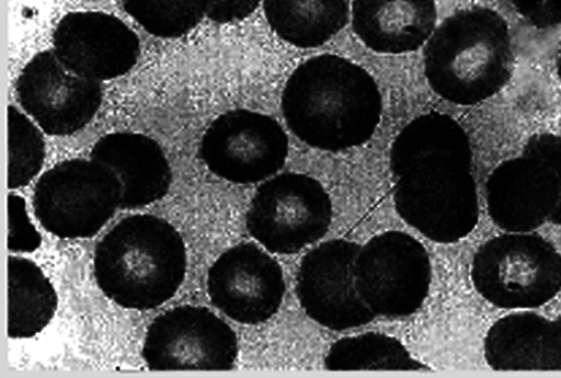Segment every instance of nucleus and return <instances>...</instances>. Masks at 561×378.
Wrapping results in <instances>:
<instances>
[{"mask_svg":"<svg viewBox=\"0 0 561 378\" xmlns=\"http://www.w3.org/2000/svg\"><path fill=\"white\" fill-rule=\"evenodd\" d=\"M280 107L288 127L305 145L337 153L362 147L373 137L383 103L378 83L365 69L322 55L294 71Z\"/></svg>","mask_w":561,"mask_h":378,"instance_id":"1","label":"nucleus"},{"mask_svg":"<svg viewBox=\"0 0 561 378\" xmlns=\"http://www.w3.org/2000/svg\"><path fill=\"white\" fill-rule=\"evenodd\" d=\"M186 266L181 233L153 215L121 220L98 244L93 259L102 293L117 306L138 311L171 300L183 285Z\"/></svg>","mask_w":561,"mask_h":378,"instance_id":"2","label":"nucleus"},{"mask_svg":"<svg viewBox=\"0 0 561 378\" xmlns=\"http://www.w3.org/2000/svg\"><path fill=\"white\" fill-rule=\"evenodd\" d=\"M425 75L439 98L459 106L490 100L510 81L514 55L505 20L486 8L459 11L433 33Z\"/></svg>","mask_w":561,"mask_h":378,"instance_id":"3","label":"nucleus"},{"mask_svg":"<svg viewBox=\"0 0 561 378\" xmlns=\"http://www.w3.org/2000/svg\"><path fill=\"white\" fill-rule=\"evenodd\" d=\"M394 206L410 227L438 244H456L480 220L472 147L428 157L397 179Z\"/></svg>","mask_w":561,"mask_h":378,"instance_id":"4","label":"nucleus"},{"mask_svg":"<svg viewBox=\"0 0 561 378\" xmlns=\"http://www.w3.org/2000/svg\"><path fill=\"white\" fill-rule=\"evenodd\" d=\"M471 275L478 294L494 307L536 309L561 291V254L538 233L506 232L478 250Z\"/></svg>","mask_w":561,"mask_h":378,"instance_id":"5","label":"nucleus"},{"mask_svg":"<svg viewBox=\"0 0 561 378\" xmlns=\"http://www.w3.org/2000/svg\"><path fill=\"white\" fill-rule=\"evenodd\" d=\"M122 186L95 160L64 161L36 182L33 209L41 226L62 240L96 236L121 208Z\"/></svg>","mask_w":561,"mask_h":378,"instance_id":"6","label":"nucleus"},{"mask_svg":"<svg viewBox=\"0 0 561 378\" xmlns=\"http://www.w3.org/2000/svg\"><path fill=\"white\" fill-rule=\"evenodd\" d=\"M333 204L322 184L306 174L287 172L264 182L250 205L247 228L265 250L297 254L329 232Z\"/></svg>","mask_w":561,"mask_h":378,"instance_id":"7","label":"nucleus"},{"mask_svg":"<svg viewBox=\"0 0 561 378\" xmlns=\"http://www.w3.org/2000/svg\"><path fill=\"white\" fill-rule=\"evenodd\" d=\"M355 276L358 293L374 314L405 318L427 300L433 266L423 244L407 232L392 230L360 247Z\"/></svg>","mask_w":561,"mask_h":378,"instance_id":"8","label":"nucleus"},{"mask_svg":"<svg viewBox=\"0 0 561 378\" xmlns=\"http://www.w3.org/2000/svg\"><path fill=\"white\" fill-rule=\"evenodd\" d=\"M142 356L154 371L230 370L239 357V339L208 308L181 306L151 322Z\"/></svg>","mask_w":561,"mask_h":378,"instance_id":"9","label":"nucleus"},{"mask_svg":"<svg viewBox=\"0 0 561 378\" xmlns=\"http://www.w3.org/2000/svg\"><path fill=\"white\" fill-rule=\"evenodd\" d=\"M199 154L218 177L237 184H255L285 167L289 138L283 126L267 115L231 111L207 128Z\"/></svg>","mask_w":561,"mask_h":378,"instance_id":"10","label":"nucleus"},{"mask_svg":"<svg viewBox=\"0 0 561 378\" xmlns=\"http://www.w3.org/2000/svg\"><path fill=\"white\" fill-rule=\"evenodd\" d=\"M360 247L343 239L324 242L307 253L298 267L296 294L316 323L345 332L376 318L362 299L355 276Z\"/></svg>","mask_w":561,"mask_h":378,"instance_id":"11","label":"nucleus"},{"mask_svg":"<svg viewBox=\"0 0 561 378\" xmlns=\"http://www.w3.org/2000/svg\"><path fill=\"white\" fill-rule=\"evenodd\" d=\"M16 93L27 115L53 136H70L84 128L104 99L102 82L76 75L54 50L36 55L24 67Z\"/></svg>","mask_w":561,"mask_h":378,"instance_id":"12","label":"nucleus"},{"mask_svg":"<svg viewBox=\"0 0 561 378\" xmlns=\"http://www.w3.org/2000/svg\"><path fill=\"white\" fill-rule=\"evenodd\" d=\"M207 289L211 303L242 324H260L283 306L287 286L283 267L254 243L225 251L210 266Z\"/></svg>","mask_w":561,"mask_h":378,"instance_id":"13","label":"nucleus"},{"mask_svg":"<svg viewBox=\"0 0 561 378\" xmlns=\"http://www.w3.org/2000/svg\"><path fill=\"white\" fill-rule=\"evenodd\" d=\"M54 51L76 75L103 82L123 77L136 66L140 43L136 33L116 16L75 12L59 22Z\"/></svg>","mask_w":561,"mask_h":378,"instance_id":"14","label":"nucleus"},{"mask_svg":"<svg viewBox=\"0 0 561 378\" xmlns=\"http://www.w3.org/2000/svg\"><path fill=\"white\" fill-rule=\"evenodd\" d=\"M561 195L553 169L523 154L502 162L486 182V206L492 221L506 232H533L550 220Z\"/></svg>","mask_w":561,"mask_h":378,"instance_id":"15","label":"nucleus"},{"mask_svg":"<svg viewBox=\"0 0 561 378\" xmlns=\"http://www.w3.org/2000/svg\"><path fill=\"white\" fill-rule=\"evenodd\" d=\"M90 159L106 165L122 186L121 209H137L162 201L172 184L169 160L153 138L118 131L102 137Z\"/></svg>","mask_w":561,"mask_h":378,"instance_id":"16","label":"nucleus"},{"mask_svg":"<svg viewBox=\"0 0 561 378\" xmlns=\"http://www.w3.org/2000/svg\"><path fill=\"white\" fill-rule=\"evenodd\" d=\"M436 0H354L352 24L374 53L404 55L420 49L433 35Z\"/></svg>","mask_w":561,"mask_h":378,"instance_id":"17","label":"nucleus"},{"mask_svg":"<svg viewBox=\"0 0 561 378\" xmlns=\"http://www.w3.org/2000/svg\"><path fill=\"white\" fill-rule=\"evenodd\" d=\"M484 358L499 371L561 370V317L512 313L497 320L484 340Z\"/></svg>","mask_w":561,"mask_h":378,"instance_id":"18","label":"nucleus"},{"mask_svg":"<svg viewBox=\"0 0 561 378\" xmlns=\"http://www.w3.org/2000/svg\"><path fill=\"white\" fill-rule=\"evenodd\" d=\"M8 335L32 339L49 325L58 310V295L48 276L33 261L8 259Z\"/></svg>","mask_w":561,"mask_h":378,"instance_id":"19","label":"nucleus"},{"mask_svg":"<svg viewBox=\"0 0 561 378\" xmlns=\"http://www.w3.org/2000/svg\"><path fill=\"white\" fill-rule=\"evenodd\" d=\"M272 31L285 42L314 49L336 36L348 23V0H264Z\"/></svg>","mask_w":561,"mask_h":378,"instance_id":"20","label":"nucleus"},{"mask_svg":"<svg viewBox=\"0 0 561 378\" xmlns=\"http://www.w3.org/2000/svg\"><path fill=\"white\" fill-rule=\"evenodd\" d=\"M469 147V135L453 117L442 113L421 115L393 141L390 169L397 180L421 160Z\"/></svg>","mask_w":561,"mask_h":378,"instance_id":"21","label":"nucleus"},{"mask_svg":"<svg viewBox=\"0 0 561 378\" xmlns=\"http://www.w3.org/2000/svg\"><path fill=\"white\" fill-rule=\"evenodd\" d=\"M324 368L348 370H432L416 360L397 339L380 333H366L336 342L327 354Z\"/></svg>","mask_w":561,"mask_h":378,"instance_id":"22","label":"nucleus"},{"mask_svg":"<svg viewBox=\"0 0 561 378\" xmlns=\"http://www.w3.org/2000/svg\"><path fill=\"white\" fill-rule=\"evenodd\" d=\"M126 13L148 33L178 38L208 16L214 0H122Z\"/></svg>","mask_w":561,"mask_h":378,"instance_id":"23","label":"nucleus"},{"mask_svg":"<svg viewBox=\"0 0 561 378\" xmlns=\"http://www.w3.org/2000/svg\"><path fill=\"white\" fill-rule=\"evenodd\" d=\"M10 191L24 187L39 173L45 160V140L39 128L18 108L8 115Z\"/></svg>","mask_w":561,"mask_h":378,"instance_id":"24","label":"nucleus"},{"mask_svg":"<svg viewBox=\"0 0 561 378\" xmlns=\"http://www.w3.org/2000/svg\"><path fill=\"white\" fill-rule=\"evenodd\" d=\"M8 249L12 253H33L42 245V236L32 224L24 198L10 194L8 201Z\"/></svg>","mask_w":561,"mask_h":378,"instance_id":"25","label":"nucleus"},{"mask_svg":"<svg viewBox=\"0 0 561 378\" xmlns=\"http://www.w3.org/2000/svg\"><path fill=\"white\" fill-rule=\"evenodd\" d=\"M524 154L536 157L547 162L556 172L561 185V137L554 134H537L529 138ZM550 222L561 226V195L558 206L550 217Z\"/></svg>","mask_w":561,"mask_h":378,"instance_id":"26","label":"nucleus"},{"mask_svg":"<svg viewBox=\"0 0 561 378\" xmlns=\"http://www.w3.org/2000/svg\"><path fill=\"white\" fill-rule=\"evenodd\" d=\"M510 2L522 18L537 28L561 26V0H510Z\"/></svg>","mask_w":561,"mask_h":378,"instance_id":"27","label":"nucleus"},{"mask_svg":"<svg viewBox=\"0 0 561 378\" xmlns=\"http://www.w3.org/2000/svg\"><path fill=\"white\" fill-rule=\"evenodd\" d=\"M260 0H214L208 19L218 24L241 22L259 8Z\"/></svg>","mask_w":561,"mask_h":378,"instance_id":"28","label":"nucleus"},{"mask_svg":"<svg viewBox=\"0 0 561 378\" xmlns=\"http://www.w3.org/2000/svg\"><path fill=\"white\" fill-rule=\"evenodd\" d=\"M556 70H557V76L559 78V81L561 82V49L557 56Z\"/></svg>","mask_w":561,"mask_h":378,"instance_id":"29","label":"nucleus"}]
</instances>
